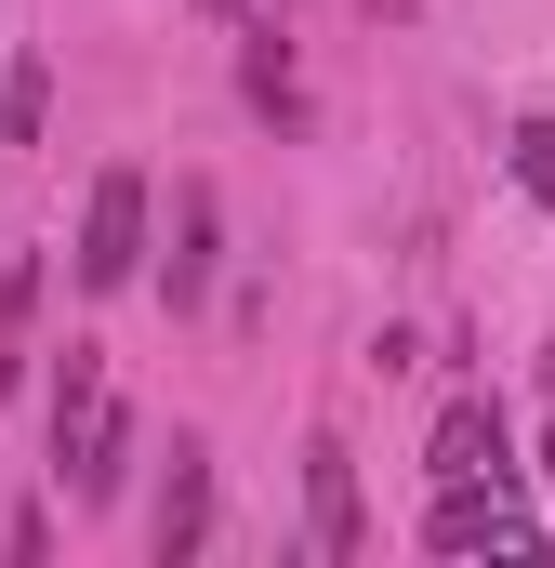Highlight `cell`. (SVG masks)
Here are the masks:
<instances>
[{
    "label": "cell",
    "instance_id": "6da1fadb",
    "mask_svg": "<svg viewBox=\"0 0 555 568\" xmlns=\"http://www.w3.org/2000/svg\"><path fill=\"white\" fill-rule=\"evenodd\" d=\"M67 265H80V291H133L145 265H159V252H145V172L133 159L93 172V212H80V252H67Z\"/></svg>",
    "mask_w": 555,
    "mask_h": 568
},
{
    "label": "cell",
    "instance_id": "7a4b0ae2",
    "mask_svg": "<svg viewBox=\"0 0 555 568\" xmlns=\"http://www.w3.org/2000/svg\"><path fill=\"white\" fill-rule=\"evenodd\" d=\"M304 556H317V568H357V556H371L357 449H344V436H304Z\"/></svg>",
    "mask_w": 555,
    "mask_h": 568
},
{
    "label": "cell",
    "instance_id": "3957f363",
    "mask_svg": "<svg viewBox=\"0 0 555 568\" xmlns=\"http://www.w3.org/2000/svg\"><path fill=\"white\" fill-rule=\"evenodd\" d=\"M145 556L159 568L212 556V449H199V436H172V476H159V503H145Z\"/></svg>",
    "mask_w": 555,
    "mask_h": 568
},
{
    "label": "cell",
    "instance_id": "277c9868",
    "mask_svg": "<svg viewBox=\"0 0 555 568\" xmlns=\"http://www.w3.org/2000/svg\"><path fill=\"white\" fill-rule=\"evenodd\" d=\"M212 265H225V199H212V172H185V185H172V239H159V291H172V317L212 304Z\"/></svg>",
    "mask_w": 555,
    "mask_h": 568
},
{
    "label": "cell",
    "instance_id": "5b68a950",
    "mask_svg": "<svg viewBox=\"0 0 555 568\" xmlns=\"http://www.w3.org/2000/svg\"><path fill=\"white\" fill-rule=\"evenodd\" d=\"M423 542H436V556H476V542H503V556H543V529L503 503V476H450V489H436V516H423Z\"/></svg>",
    "mask_w": 555,
    "mask_h": 568
},
{
    "label": "cell",
    "instance_id": "8992f818",
    "mask_svg": "<svg viewBox=\"0 0 555 568\" xmlns=\"http://www.w3.org/2000/svg\"><path fill=\"white\" fill-rule=\"evenodd\" d=\"M423 476H436V489H450V476H516V463H503V397H450L436 436H423Z\"/></svg>",
    "mask_w": 555,
    "mask_h": 568
},
{
    "label": "cell",
    "instance_id": "52a82bcc",
    "mask_svg": "<svg viewBox=\"0 0 555 568\" xmlns=\"http://www.w3.org/2000/svg\"><path fill=\"white\" fill-rule=\"evenodd\" d=\"M53 476H67V489H80V503H120V476H133V410H120V397H107V410H93V424H80V449H67V463H53Z\"/></svg>",
    "mask_w": 555,
    "mask_h": 568
},
{
    "label": "cell",
    "instance_id": "ba28073f",
    "mask_svg": "<svg viewBox=\"0 0 555 568\" xmlns=\"http://www.w3.org/2000/svg\"><path fill=\"white\" fill-rule=\"evenodd\" d=\"M239 93L265 106L278 133H304V80H291V40H278V27H252V40H239Z\"/></svg>",
    "mask_w": 555,
    "mask_h": 568
},
{
    "label": "cell",
    "instance_id": "9c48e42d",
    "mask_svg": "<svg viewBox=\"0 0 555 568\" xmlns=\"http://www.w3.org/2000/svg\"><path fill=\"white\" fill-rule=\"evenodd\" d=\"M93 410H107V344H67V357H53V463L80 449Z\"/></svg>",
    "mask_w": 555,
    "mask_h": 568
},
{
    "label": "cell",
    "instance_id": "30bf717a",
    "mask_svg": "<svg viewBox=\"0 0 555 568\" xmlns=\"http://www.w3.org/2000/svg\"><path fill=\"white\" fill-rule=\"evenodd\" d=\"M0 133H13V145L53 133V67H40V53H13V80H0Z\"/></svg>",
    "mask_w": 555,
    "mask_h": 568
},
{
    "label": "cell",
    "instance_id": "8fae6325",
    "mask_svg": "<svg viewBox=\"0 0 555 568\" xmlns=\"http://www.w3.org/2000/svg\"><path fill=\"white\" fill-rule=\"evenodd\" d=\"M516 185H529V199L555 212V133H516Z\"/></svg>",
    "mask_w": 555,
    "mask_h": 568
},
{
    "label": "cell",
    "instance_id": "7c38bea8",
    "mask_svg": "<svg viewBox=\"0 0 555 568\" xmlns=\"http://www.w3.org/2000/svg\"><path fill=\"white\" fill-rule=\"evenodd\" d=\"M212 13H239V0H212Z\"/></svg>",
    "mask_w": 555,
    "mask_h": 568
}]
</instances>
